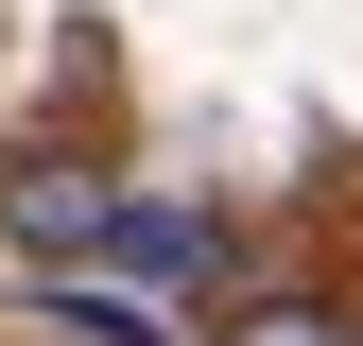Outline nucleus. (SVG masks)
<instances>
[{
  "mask_svg": "<svg viewBox=\"0 0 363 346\" xmlns=\"http://www.w3.org/2000/svg\"><path fill=\"white\" fill-rule=\"evenodd\" d=\"M0 225H18L35 260H104V173H69V156H18V173H0Z\"/></svg>",
  "mask_w": 363,
  "mask_h": 346,
  "instance_id": "nucleus-1",
  "label": "nucleus"
},
{
  "mask_svg": "<svg viewBox=\"0 0 363 346\" xmlns=\"http://www.w3.org/2000/svg\"><path fill=\"white\" fill-rule=\"evenodd\" d=\"M52 312H69L86 346H173V312H156V294H104V277H69V294H52Z\"/></svg>",
  "mask_w": 363,
  "mask_h": 346,
  "instance_id": "nucleus-2",
  "label": "nucleus"
},
{
  "mask_svg": "<svg viewBox=\"0 0 363 346\" xmlns=\"http://www.w3.org/2000/svg\"><path fill=\"white\" fill-rule=\"evenodd\" d=\"M104 242H121V260H156V277H173V260H191L208 225H191V208H121V191H104Z\"/></svg>",
  "mask_w": 363,
  "mask_h": 346,
  "instance_id": "nucleus-3",
  "label": "nucleus"
},
{
  "mask_svg": "<svg viewBox=\"0 0 363 346\" xmlns=\"http://www.w3.org/2000/svg\"><path fill=\"white\" fill-rule=\"evenodd\" d=\"M242 346H346V329L311 312V294H259V312H242Z\"/></svg>",
  "mask_w": 363,
  "mask_h": 346,
  "instance_id": "nucleus-4",
  "label": "nucleus"
}]
</instances>
